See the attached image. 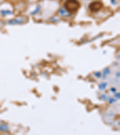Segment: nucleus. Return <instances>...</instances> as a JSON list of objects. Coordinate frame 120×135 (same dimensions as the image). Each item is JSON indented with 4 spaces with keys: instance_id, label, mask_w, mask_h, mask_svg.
Returning <instances> with one entry per match:
<instances>
[{
    "instance_id": "11",
    "label": "nucleus",
    "mask_w": 120,
    "mask_h": 135,
    "mask_svg": "<svg viewBox=\"0 0 120 135\" xmlns=\"http://www.w3.org/2000/svg\"><path fill=\"white\" fill-rule=\"evenodd\" d=\"M108 101H109L110 103H113L116 102V100H115L114 98L111 97V98H109V99H108Z\"/></svg>"
},
{
    "instance_id": "3",
    "label": "nucleus",
    "mask_w": 120,
    "mask_h": 135,
    "mask_svg": "<svg viewBox=\"0 0 120 135\" xmlns=\"http://www.w3.org/2000/svg\"><path fill=\"white\" fill-rule=\"evenodd\" d=\"M27 18L26 17L22 16L19 17V18L13 19L9 20V24L10 25H19V24H24L25 22L26 21Z\"/></svg>"
},
{
    "instance_id": "7",
    "label": "nucleus",
    "mask_w": 120,
    "mask_h": 135,
    "mask_svg": "<svg viewBox=\"0 0 120 135\" xmlns=\"http://www.w3.org/2000/svg\"><path fill=\"white\" fill-rule=\"evenodd\" d=\"M110 73V68L109 67H106L104 69L103 73V79H105L106 76Z\"/></svg>"
},
{
    "instance_id": "8",
    "label": "nucleus",
    "mask_w": 120,
    "mask_h": 135,
    "mask_svg": "<svg viewBox=\"0 0 120 135\" xmlns=\"http://www.w3.org/2000/svg\"><path fill=\"white\" fill-rule=\"evenodd\" d=\"M108 85V82H103L102 83H100L98 86V88L99 90L101 91H104L106 90V88H107Z\"/></svg>"
},
{
    "instance_id": "14",
    "label": "nucleus",
    "mask_w": 120,
    "mask_h": 135,
    "mask_svg": "<svg viewBox=\"0 0 120 135\" xmlns=\"http://www.w3.org/2000/svg\"><path fill=\"white\" fill-rule=\"evenodd\" d=\"M119 93H117V94H116L115 95V97H117V98H118L119 99Z\"/></svg>"
},
{
    "instance_id": "9",
    "label": "nucleus",
    "mask_w": 120,
    "mask_h": 135,
    "mask_svg": "<svg viewBox=\"0 0 120 135\" xmlns=\"http://www.w3.org/2000/svg\"><path fill=\"white\" fill-rule=\"evenodd\" d=\"M40 10H41L40 5L39 4H38L37 6H36L35 10L32 11V12H31V15H37L38 13H39L40 11Z\"/></svg>"
},
{
    "instance_id": "2",
    "label": "nucleus",
    "mask_w": 120,
    "mask_h": 135,
    "mask_svg": "<svg viewBox=\"0 0 120 135\" xmlns=\"http://www.w3.org/2000/svg\"><path fill=\"white\" fill-rule=\"evenodd\" d=\"M89 9L92 12H97L103 7V3L100 1H96L92 2L89 5Z\"/></svg>"
},
{
    "instance_id": "5",
    "label": "nucleus",
    "mask_w": 120,
    "mask_h": 135,
    "mask_svg": "<svg viewBox=\"0 0 120 135\" xmlns=\"http://www.w3.org/2000/svg\"><path fill=\"white\" fill-rule=\"evenodd\" d=\"M13 14L12 11H11L10 10H4V9H1L0 10V15H1L2 16H6L7 15H11Z\"/></svg>"
},
{
    "instance_id": "4",
    "label": "nucleus",
    "mask_w": 120,
    "mask_h": 135,
    "mask_svg": "<svg viewBox=\"0 0 120 135\" xmlns=\"http://www.w3.org/2000/svg\"><path fill=\"white\" fill-rule=\"evenodd\" d=\"M59 14H60V16L62 17H68L72 15L69 11H68L66 10L64 7H62L60 9V10H59Z\"/></svg>"
},
{
    "instance_id": "1",
    "label": "nucleus",
    "mask_w": 120,
    "mask_h": 135,
    "mask_svg": "<svg viewBox=\"0 0 120 135\" xmlns=\"http://www.w3.org/2000/svg\"><path fill=\"white\" fill-rule=\"evenodd\" d=\"M64 7L72 14L76 12L80 8V3L77 0H67L64 3Z\"/></svg>"
},
{
    "instance_id": "17",
    "label": "nucleus",
    "mask_w": 120,
    "mask_h": 135,
    "mask_svg": "<svg viewBox=\"0 0 120 135\" xmlns=\"http://www.w3.org/2000/svg\"><path fill=\"white\" fill-rule=\"evenodd\" d=\"M3 1H4V0H0V3H2V2H3Z\"/></svg>"
},
{
    "instance_id": "6",
    "label": "nucleus",
    "mask_w": 120,
    "mask_h": 135,
    "mask_svg": "<svg viewBox=\"0 0 120 135\" xmlns=\"http://www.w3.org/2000/svg\"><path fill=\"white\" fill-rule=\"evenodd\" d=\"M9 130V127L7 124H2L0 125V131L3 132H6Z\"/></svg>"
},
{
    "instance_id": "16",
    "label": "nucleus",
    "mask_w": 120,
    "mask_h": 135,
    "mask_svg": "<svg viewBox=\"0 0 120 135\" xmlns=\"http://www.w3.org/2000/svg\"><path fill=\"white\" fill-rule=\"evenodd\" d=\"M116 76H117V77H119V72H117V75H116Z\"/></svg>"
},
{
    "instance_id": "15",
    "label": "nucleus",
    "mask_w": 120,
    "mask_h": 135,
    "mask_svg": "<svg viewBox=\"0 0 120 135\" xmlns=\"http://www.w3.org/2000/svg\"><path fill=\"white\" fill-rule=\"evenodd\" d=\"M111 3H112V4H116V3H116V1H115V0H111Z\"/></svg>"
},
{
    "instance_id": "18",
    "label": "nucleus",
    "mask_w": 120,
    "mask_h": 135,
    "mask_svg": "<svg viewBox=\"0 0 120 135\" xmlns=\"http://www.w3.org/2000/svg\"><path fill=\"white\" fill-rule=\"evenodd\" d=\"M87 1H91V0H87Z\"/></svg>"
},
{
    "instance_id": "10",
    "label": "nucleus",
    "mask_w": 120,
    "mask_h": 135,
    "mask_svg": "<svg viewBox=\"0 0 120 135\" xmlns=\"http://www.w3.org/2000/svg\"><path fill=\"white\" fill-rule=\"evenodd\" d=\"M94 75L96 77H100L101 76L102 73H101L100 72H96V73H94Z\"/></svg>"
},
{
    "instance_id": "12",
    "label": "nucleus",
    "mask_w": 120,
    "mask_h": 135,
    "mask_svg": "<svg viewBox=\"0 0 120 135\" xmlns=\"http://www.w3.org/2000/svg\"><path fill=\"white\" fill-rule=\"evenodd\" d=\"M100 98H102L103 100H108V97L106 95H101Z\"/></svg>"
},
{
    "instance_id": "13",
    "label": "nucleus",
    "mask_w": 120,
    "mask_h": 135,
    "mask_svg": "<svg viewBox=\"0 0 120 135\" xmlns=\"http://www.w3.org/2000/svg\"><path fill=\"white\" fill-rule=\"evenodd\" d=\"M110 91H111V92L112 93H116V91H117V90L115 88H111V89H110Z\"/></svg>"
}]
</instances>
